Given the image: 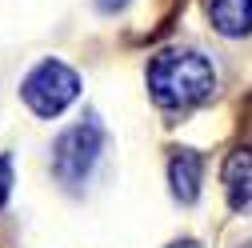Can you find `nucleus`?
<instances>
[{
    "instance_id": "obj_3",
    "label": "nucleus",
    "mask_w": 252,
    "mask_h": 248,
    "mask_svg": "<svg viewBox=\"0 0 252 248\" xmlns=\"http://www.w3.org/2000/svg\"><path fill=\"white\" fill-rule=\"evenodd\" d=\"M20 96L40 120H56L68 104H76L80 96V72L72 64H64L60 56H44L40 64L28 68V76L20 80Z\"/></svg>"
},
{
    "instance_id": "obj_1",
    "label": "nucleus",
    "mask_w": 252,
    "mask_h": 248,
    "mask_svg": "<svg viewBox=\"0 0 252 248\" xmlns=\"http://www.w3.org/2000/svg\"><path fill=\"white\" fill-rule=\"evenodd\" d=\"M148 92L164 112L196 108L216 92V68L196 48H164L148 60Z\"/></svg>"
},
{
    "instance_id": "obj_8",
    "label": "nucleus",
    "mask_w": 252,
    "mask_h": 248,
    "mask_svg": "<svg viewBox=\"0 0 252 248\" xmlns=\"http://www.w3.org/2000/svg\"><path fill=\"white\" fill-rule=\"evenodd\" d=\"M8 196H12V156L4 152V156H0V212H4Z\"/></svg>"
},
{
    "instance_id": "obj_5",
    "label": "nucleus",
    "mask_w": 252,
    "mask_h": 248,
    "mask_svg": "<svg viewBox=\"0 0 252 248\" xmlns=\"http://www.w3.org/2000/svg\"><path fill=\"white\" fill-rule=\"evenodd\" d=\"M208 20L220 36L244 40V36H252V0H212Z\"/></svg>"
},
{
    "instance_id": "obj_7",
    "label": "nucleus",
    "mask_w": 252,
    "mask_h": 248,
    "mask_svg": "<svg viewBox=\"0 0 252 248\" xmlns=\"http://www.w3.org/2000/svg\"><path fill=\"white\" fill-rule=\"evenodd\" d=\"M224 188H228V204H232L236 212L252 204V176H244V180H232V184H224Z\"/></svg>"
},
{
    "instance_id": "obj_4",
    "label": "nucleus",
    "mask_w": 252,
    "mask_h": 248,
    "mask_svg": "<svg viewBox=\"0 0 252 248\" xmlns=\"http://www.w3.org/2000/svg\"><path fill=\"white\" fill-rule=\"evenodd\" d=\"M200 184H204V156L192 148H176L168 156V188L172 200L180 204H196L200 200Z\"/></svg>"
},
{
    "instance_id": "obj_6",
    "label": "nucleus",
    "mask_w": 252,
    "mask_h": 248,
    "mask_svg": "<svg viewBox=\"0 0 252 248\" xmlns=\"http://www.w3.org/2000/svg\"><path fill=\"white\" fill-rule=\"evenodd\" d=\"M244 176H252V148H236L232 156L224 160V168H220V180H224V184L244 180Z\"/></svg>"
},
{
    "instance_id": "obj_2",
    "label": "nucleus",
    "mask_w": 252,
    "mask_h": 248,
    "mask_svg": "<svg viewBox=\"0 0 252 248\" xmlns=\"http://www.w3.org/2000/svg\"><path fill=\"white\" fill-rule=\"evenodd\" d=\"M104 152V124L96 116H84L76 124H68L64 132L52 140V176L56 184H64L68 192H80L84 180L92 176Z\"/></svg>"
},
{
    "instance_id": "obj_9",
    "label": "nucleus",
    "mask_w": 252,
    "mask_h": 248,
    "mask_svg": "<svg viewBox=\"0 0 252 248\" xmlns=\"http://www.w3.org/2000/svg\"><path fill=\"white\" fill-rule=\"evenodd\" d=\"M124 8H128V0H96V12H104V16H116Z\"/></svg>"
},
{
    "instance_id": "obj_10",
    "label": "nucleus",
    "mask_w": 252,
    "mask_h": 248,
    "mask_svg": "<svg viewBox=\"0 0 252 248\" xmlns=\"http://www.w3.org/2000/svg\"><path fill=\"white\" fill-rule=\"evenodd\" d=\"M168 248H200L196 240H176V244H168Z\"/></svg>"
}]
</instances>
